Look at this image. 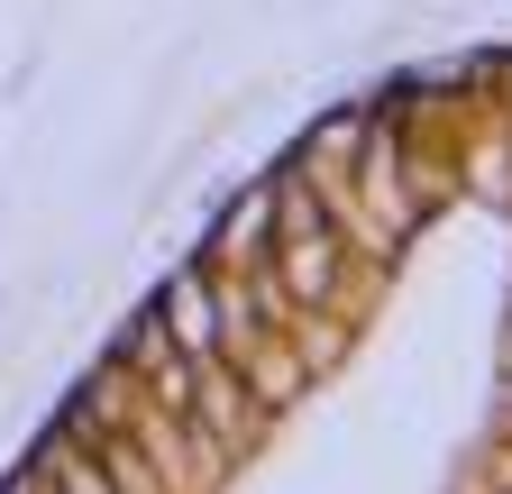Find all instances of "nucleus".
Segmentation results:
<instances>
[{
  "mask_svg": "<svg viewBox=\"0 0 512 494\" xmlns=\"http://www.w3.org/2000/svg\"><path fill=\"white\" fill-rule=\"evenodd\" d=\"M55 494H119L92 458H74V449H55Z\"/></svg>",
  "mask_w": 512,
  "mask_h": 494,
  "instance_id": "2",
  "label": "nucleus"
},
{
  "mask_svg": "<svg viewBox=\"0 0 512 494\" xmlns=\"http://www.w3.org/2000/svg\"><path fill=\"white\" fill-rule=\"evenodd\" d=\"M19 494H28V485H19Z\"/></svg>",
  "mask_w": 512,
  "mask_h": 494,
  "instance_id": "3",
  "label": "nucleus"
},
{
  "mask_svg": "<svg viewBox=\"0 0 512 494\" xmlns=\"http://www.w3.org/2000/svg\"><path fill=\"white\" fill-rule=\"evenodd\" d=\"M156 312H165V330H174L192 357H202V366H229V357H220V330H211V293L192 284V275H174V284H165Z\"/></svg>",
  "mask_w": 512,
  "mask_h": 494,
  "instance_id": "1",
  "label": "nucleus"
}]
</instances>
